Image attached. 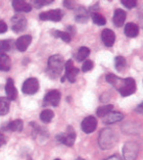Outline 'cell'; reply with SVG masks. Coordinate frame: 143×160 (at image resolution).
<instances>
[{
  "instance_id": "cell-1",
  "label": "cell",
  "mask_w": 143,
  "mask_h": 160,
  "mask_svg": "<svg viewBox=\"0 0 143 160\" xmlns=\"http://www.w3.org/2000/svg\"><path fill=\"white\" fill-rule=\"evenodd\" d=\"M98 142L102 149H111L118 142V136L112 129H104L99 135Z\"/></svg>"
},
{
  "instance_id": "cell-2",
  "label": "cell",
  "mask_w": 143,
  "mask_h": 160,
  "mask_svg": "<svg viewBox=\"0 0 143 160\" xmlns=\"http://www.w3.org/2000/svg\"><path fill=\"white\" fill-rule=\"evenodd\" d=\"M114 87L119 90V92L122 96H129L135 92L136 90V83L132 78H126V79H118Z\"/></svg>"
},
{
  "instance_id": "cell-3",
  "label": "cell",
  "mask_w": 143,
  "mask_h": 160,
  "mask_svg": "<svg viewBox=\"0 0 143 160\" xmlns=\"http://www.w3.org/2000/svg\"><path fill=\"white\" fill-rule=\"evenodd\" d=\"M64 67V59L62 56L56 54L48 59V71L51 76L56 77L61 74Z\"/></svg>"
},
{
  "instance_id": "cell-4",
  "label": "cell",
  "mask_w": 143,
  "mask_h": 160,
  "mask_svg": "<svg viewBox=\"0 0 143 160\" xmlns=\"http://www.w3.org/2000/svg\"><path fill=\"white\" fill-rule=\"evenodd\" d=\"M56 138L61 143L68 145V147H72V145L74 143V141H76V132H74L73 127L69 126L67 129L66 133L59 134L56 137Z\"/></svg>"
},
{
  "instance_id": "cell-5",
  "label": "cell",
  "mask_w": 143,
  "mask_h": 160,
  "mask_svg": "<svg viewBox=\"0 0 143 160\" xmlns=\"http://www.w3.org/2000/svg\"><path fill=\"white\" fill-rule=\"evenodd\" d=\"M138 145L135 142H126L122 148V155L125 160H135L138 154Z\"/></svg>"
},
{
  "instance_id": "cell-6",
  "label": "cell",
  "mask_w": 143,
  "mask_h": 160,
  "mask_svg": "<svg viewBox=\"0 0 143 160\" xmlns=\"http://www.w3.org/2000/svg\"><path fill=\"white\" fill-rule=\"evenodd\" d=\"M38 88H39V82L36 78H30L28 80H26L22 87L23 92L29 95L35 94L38 90Z\"/></svg>"
},
{
  "instance_id": "cell-7",
  "label": "cell",
  "mask_w": 143,
  "mask_h": 160,
  "mask_svg": "<svg viewBox=\"0 0 143 160\" xmlns=\"http://www.w3.org/2000/svg\"><path fill=\"white\" fill-rule=\"evenodd\" d=\"M60 100H61L60 92L59 90H56V89H53V90H50V92H48L46 93V95L44 97V100H43V105L44 106L51 105V106L56 107L60 103Z\"/></svg>"
},
{
  "instance_id": "cell-8",
  "label": "cell",
  "mask_w": 143,
  "mask_h": 160,
  "mask_svg": "<svg viewBox=\"0 0 143 160\" xmlns=\"http://www.w3.org/2000/svg\"><path fill=\"white\" fill-rule=\"evenodd\" d=\"M64 13L59 10H50V11H46L43 12L39 15V19L42 21H53V22H59V21L62 20Z\"/></svg>"
},
{
  "instance_id": "cell-9",
  "label": "cell",
  "mask_w": 143,
  "mask_h": 160,
  "mask_svg": "<svg viewBox=\"0 0 143 160\" xmlns=\"http://www.w3.org/2000/svg\"><path fill=\"white\" fill-rule=\"evenodd\" d=\"M97 127V119L93 116H87L85 117L83 121L81 122V130L85 134H91L95 131Z\"/></svg>"
},
{
  "instance_id": "cell-10",
  "label": "cell",
  "mask_w": 143,
  "mask_h": 160,
  "mask_svg": "<svg viewBox=\"0 0 143 160\" xmlns=\"http://www.w3.org/2000/svg\"><path fill=\"white\" fill-rule=\"evenodd\" d=\"M65 71H66V75L65 77L69 80L70 82H76V77L79 74V70L78 68L74 67V62L72 60H68L65 64Z\"/></svg>"
},
{
  "instance_id": "cell-11",
  "label": "cell",
  "mask_w": 143,
  "mask_h": 160,
  "mask_svg": "<svg viewBox=\"0 0 143 160\" xmlns=\"http://www.w3.org/2000/svg\"><path fill=\"white\" fill-rule=\"evenodd\" d=\"M26 19L22 15H16L12 18V30L15 32H20L26 30Z\"/></svg>"
},
{
  "instance_id": "cell-12",
  "label": "cell",
  "mask_w": 143,
  "mask_h": 160,
  "mask_svg": "<svg viewBox=\"0 0 143 160\" xmlns=\"http://www.w3.org/2000/svg\"><path fill=\"white\" fill-rule=\"evenodd\" d=\"M101 38H102V41H103V43L107 47H111L115 43L116 34H115V32L112 30L105 29L103 32H102V33H101Z\"/></svg>"
},
{
  "instance_id": "cell-13",
  "label": "cell",
  "mask_w": 143,
  "mask_h": 160,
  "mask_svg": "<svg viewBox=\"0 0 143 160\" xmlns=\"http://www.w3.org/2000/svg\"><path fill=\"white\" fill-rule=\"evenodd\" d=\"M5 92H6V94H7V98L9 100H15L17 98L18 92H17V88H15L14 81L12 79L7 80V82H6V86H5Z\"/></svg>"
},
{
  "instance_id": "cell-14",
  "label": "cell",
  "mask_w": 143,
  "mask_h": 160,
  "mask_svg": "<svg viewBox=\"0 0 143 160\" xmlns=\"http://www.w3.org/2000/svg\"><path fill=\"white\" fill-rule=\"evenodd\" d=\"M31 42V36H23L21 38H19L16 41V47L19 51H26L28 49L29 45Z\"/></svg>"
},
{
  "instance_id": "cell-15",
  "label": "cell",
  "mask_w": 143,
  "mask_h": 160,
  "mask_svg": "<svg viewBox=\"0 0 143 160\" xmlns=\"http://www.w3.org/2000/svg\"><path fill=\"white\" fill-rule=\"evenodd\" d=\"M126 13L122 10V9H117L114 13V17H113V23L116 27H122L124 25L125 21H126Z\"/></svg>"
},
{
  "instance_id": "cell-16",
  "label": "cell",
  "mask_w": 143,
  "mask_h": 160,
  "mask_svg": "<svg viewBox=\"0 0 143 160\" xmlns=\"http://www.w3.org/2000/svg\"><path fill=\"white\" fill-rule=\"evenodd\" d=\"M13 8L17 12H30L31 11V6L26 1H22V0H15L12 2Z\"/></svg>"
},
{
  "instance_id": "cell-17",
  "label": "cell",
  "mask_w": 143,
  "mask_h": 160,
  "mask_svg": "<svg viewBox=\"0 0 143 160\" xmlns=\"http://www.w3.org/2000/svg\"><path fill=\"white\" fill-rule=\"evenodd\" d=\"M125 33L127 38H135L139 33V28L134 23H127L125 27Z\"/></svg>"
},
{
  "instance_id": "cell-18",
  "label": "cell",
  "mask_w": 143,
  "mask_h": 160,
  "mask_svg": "<svg viewBox=\"0 0 143 160\" xmlns=\"http://www.w3.org/2000/svg\"><path fill=\"white\" fill-rule=\"evenodd\" d=\"M11 69V59L7 54L0 53V71L8 72Z\"/></svg>"
},
{
  "instance_id": "cell-19",
  "label": "cell",
  "mask_w": 143,
  "mask_h": 160,
  "mask_svg": "<svg viewBox=\"0 0 143 160\" xmlns=\"http://www.w3.org/2000/svg\"><path fill=\"white\" fill-rule=\"evenodd\" d=\"M124 119V115L120 112H111L109 113L108 115H106L103 119V122L105 124H113L116 122H119L122 121Z\"/></svg>"
},
{
  "instance_id": "cell-20",
  "label": "cell",
  "mask_w": 143,
  "mask_h": 160,
  "mask_svg": "<svg viewBox=\"0 0 143 160\" xmlns=\"http://www.w3.org/2000/svg\"><path fill=\"white\" fill-rule=\"evenodd\" d=\"M10 109V100L7 97H0V115H6Z\"/></svg>"
},
{
  "instance_id": "cell-21",
  "label": "cell",
  "mask_w": 143,
  "mask_h": 160,
  "mask_svg": "<svg viewBox=\"0 0 143 160\" xmlns=\"http://www.w3.org/2000/svg\"><path fill=\"white\" fill-rule=\"evenodd\" d=\"M24 128V123L22 120H15V121H12L9 123L7 129L12 131V132H22Z\"/></svg>"
},
{
  "instance_id": "cell-22",
  "label": "cell",
  "mask_w": 143,
  "mask_h": 160,
  "mask_svg": "<svg viewBox=\"0 0 143 160\" xmlns=\"http://www.w3.org/2000/svg\"><path fill=\"white\" fill-rule=\"evenodd\" d=\"M76 20L78 22L80 23H85L86 21L88 20V15L86 10L83 8V7H79V8L77 10L76 12Z\"/></svg>"
},
{
  "instance_id": "cell-23",
  "label": "cell",
  "mask_w": 143,
  "mask_h": 160,
  "mask_svg": "<svg viewBox=\"0 0 143 160\" xmlns=\"http://www.w3.org/2000/svg\"><path fill=\"white\" fill-rule=\"evenodd\" d=\"M114 106L112 104H109V105H104V106H101L96 110V114L98 117H105L106 115H108L109 113L112 112Z\"/></svg>"
},
{
  "instance_id": "cell-24",
  "label": "cell",
  "mask_w": 143,
  "mask_h": 160,
  "mask_svg": "<svg viewBox=\"0 0 143 160\" xmlns=\"http://www.w3.org/2000/svg\"><path fill=\"white\" fill-rule=\"evenodd\" d=\"M54 117V113L52 110L49 109H45L43 110L41 113H40V120L44 123H49L51 122V120L53 119Z\"/></svg>"
},
{
  "instance_id": "cell-25",
  "label": "cell",
  "mask_w": 143,
  "mask_h": 160,
  "mask_svg": "<svg viewBox=\"0 0 143 160\" xmlns=\"http://www.w3.org/2000/svg\"><path fill=\"white\" fill-rule=\"evenodd\" d=\"M54 37L61 38L65 42H70L72 39V36L68 32H60V31H53Z\"/></svg>"
},
{
  "instance_id": "cell-26",
  "label": "cell",
  "mask_w": 143,
  "mask_h": 160,
  "mask_svg": "<svg viewBox=\"0 0 143 160\" xmlns=\"http://www.w3.org/2000/svg\"><path fill=\"white\" fill-rule=\"evenodd\" d=\"M89 54H90L89 48H87L85 46L80 47L79 49V51H78V53H77V60L78 61H83Z\"/></svg>"
},
{
  "instance_id": "cell-27",
  "label": "cell",
  "mask_w": 143,
  "mask_h": 160,
  "mask_svg": "<svg viewBox=\"0 0 143 160\" xmlns=\"http://www.w3.org/2000/svg\"><path fill=\"white\" fill-rule=\"evenodd\" d=\"M126 61L122 56H118L115 59V67L118 71H122V69L126 68Z\"/></svg>"
},
{
  "instance_id": "cell-28",
  "label": "cell",
  "mask_w": 143,
  "mask_h": 160,
  "mask_svg": "<svg viewBox=\"0 0 143 160\" xmlns=\"http://www.w3.org/2000/svg\"><path fill=\"white\" fill-rule=\"evenodd\" d=\"M92 21L94 24L98 26H104L106 24V19L98 13H93L92 14Z\"/></svg>"
},
{
  "instance_id": "cell-29",
  "label": "cell",
  "mask_w": 143,
  "mask_h": 160,
  "mask_svg": "<svg viewBox=\"0 0 143 160\" xmlns=\"http://www.w3.org/2000/svg\"><path fill=\"white\" fill-rule=\"evenodd\" d=\"M11 49V41L10 40H2L0 41V53L7 52Z\"/></svg>"
},
{
  "instance_id": "cell-30",
  "label": "cell",
  "mask_w": 143,
  "mask_h": 160,
  "mask_svg": "<svg viewBox=\"0 0 143 160\" xmlns=\"http://www.w3.org/2000/svg\"><path fill=\"white\" fill-rule=\"evenodd\" d=\"M122 4L128 9H132V8H134V7H136L137 2H136L135 0H122Z\"/></svg>"
},
{
  "instance_id": "cell-31",
  "label": "cell",
  "mask_w": 143,
  "mask_h": 160,
  "mask_svg": "<svg viewBox=\"0 0 143 160\" xmlns=\"http://www.w3.org/2000/svg\"><path fill=\"white\" fill-rule=\"evenodd\" d=\"M93 62L91 61V60H86L84 63H83V72H84V73H86V72H88V71H90V70H92V68H93Z\"/></svg>"
},
{
  "instance_id": "cell-32",
  "label": "cell",
  "mask_w": 143,
  "mask_h": 160,
  "mask_svg": "<svg viewBox=\"0 0 143 160\" xmlns=\"http://www.w3.org/2000/svg\"><path fill=\"white\" fill-rule=\"evenodd\" d=\"M118 79H119V77H117V76H115V75H113V74H109V75H107V77H106V81H107L109 83H111L112 86L115 85L116 82L118 81Z\"/></svg>"
},
{
  "instance_id": "cell-33",
  "label": "cell",
  "mask_w": 143,
  "mask_h": 160,
  "mask_svg": "<svg viewBox=\"0 0 143 160\" xmlns=\"http://www.w3.org/2000/svg\"><path fill=\"white\" fill-rule=\"evenodd\" d=\"M53 1H41V0H38V1H33V5L36 6V8H37V9H39V8H41L42 6H44V5H49V4H51Z\"/></svg>"
},
{
  "instance_id": "cell-34",
  "label": "cell",
  "mask_w": 143,
  "mask_h": 160,
  "mask_svg": "<svg viewBox=\"0 0 143 160\" xmlns=\"http://www.w3.org/2000/svg\"><path fill=\"white\" fill-rule=\"evenodd\" d=\"M8 27L6 25V23L4 21H0V33H4L7 32Z\"/></svg>"
},
{
  "instance_id": "cell-35",
  "label": "cell",
  "mask_w": 143,
  "mask_h": 160,
  "mask_svg": "<svg viewBox=\"0 0 143 160\" xmlns=\"http://www.w3.org/2000/svg\"><path fill=\"white\" fill-rule=\"evenodd\" d=\"M64 5L67 6L69 9H74V2L72 1H64Z\"/></svg>"
},
{
  "instance_id": "cell-36",
  "label": "cell",
  "mask_w": 143,
  "mask_h": 160,
  "mask_svg": "<svg viewBox=\"0 0 143 160\" xmlns=\"http://www.w3.org/2000/svg\"><path fill=\"white\" fill-rule=\"evenodd\" d=\"M5 142H6V141H5V137L3 136V134L1 133V132H0V147H1V145H3Z\"/></svg>"
},
{
  "instance_id": "cell-37",
  "label": "cell",
  "mask_w": 143,
  "mask_h": 160,
  "mask_svg": "<svg viewBox=\"0 0 143 160\" xmlns=\"http://www.w3.org/2000/svg\"><path fill=\"white\" fill-rule=\"evenodd\" d=\"M106 160H122L121 157L117 156V155H113V156H110L109 158H107Z\"/></svg>"
},
{
  "instance_id": "cell-38",
  "label": "cell",
  "mask_w": 143,
  "mask_h": 160,
  "mask_svg": "<svg viewBox=\"0 0 143 160\" xmlns=\"http://www.w3.org/2000/svg\"><path fill=\"white\" fill-rule=\"evenodd\" d=\"M135 110L137 111V112H143V102H142V103L140 104V105H139L137 108H136Z\"/></svg>"
},
{
  "instance_id": "cell-39",
  "label": "cell",
  "mask_w": 143,
  "mask_h": 160,
  "mask_svg": "<svg viewBox=\"0 0 143 160\" xmlns=\"http://www.w3.org/2000/svg\"><path fill=\"white\" fill-rule=\"evenodd\" d=\"M77 160H84V159H83V158H80V157H79V158H78Z\"/></svg>"
},
{
  "instance_id": "cell-40",
  "label": "cell",
  "mask_w": 143,
  "mask_h": 160,
  "mask_svg": "<svg viewBox=\"0 0 143 160\" xmlns=\"http://www.w3.org/2000/svg\"><path fill=\"white\" fill-rule=\"evenodd\" d=\"M55 160H61V159H58V158H57V159H55Z\"/></svg>"
}]
</instances>
